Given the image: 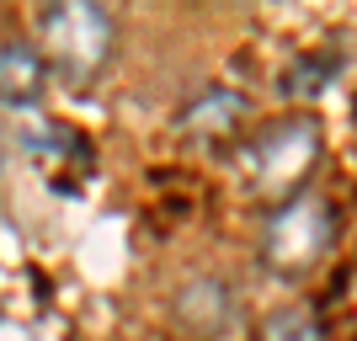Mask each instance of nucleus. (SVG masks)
Instances as JSON below:
<instances>
[{"instance_id": "obj_1", "label": "nucleus", "mask_w": 357, "mask_h": 341, "mask_svg": "<svg viewBox=\"0 0 357 341\" xmlns=\"http://www.w3.org/2000/svg\"><path fill=\"white\" fill-rule=\"evenodd\" d=\"M314 160H320V123L304 118V112H288V118L256 128L240 149V176H245V192L256 203H288L298 197V187L310 181Z\"/></svg>"}, {"instance_id": "obj_2", "label": "nucleus", "mask_w": 357, "mask_h": 341, "mask_svg": "<svg viewBox=\"0 0 357 341\" xmlns=\"http://www.w3.org/2000/svg\"><path fill=\"white\" fill-rule=\"evenodd\" d=\"M112 16L91 0H54L43 16H38V59L43 70H54L64 86H91L96 75L112 59Z\"/></svg>"}, {"instance_id": "obj_3", "label": "nucleus", "mask_w": 357, "mask_h": 341, "mask_svg": "<svg viewBox=\"0 0 357 341\" xmlns=\"http://www.w3.org/2000/svg\"><path fill=\"white\" fill-rule=\"evenodd\" d=\"M331 245H336V208L310 197V192H298V197L272 208L261 256L272 262V272H310Z\"/></svg>"}, {"instance_id": "obj_4", "label": "nucleus", "mask_w": 357, "mask_h": 341, "mask_svg": "<svg viewBox=\"0 0 357 341\" xmlns=\"http://www.w3.org/2000/svg\"><path fill=\"white\" fill-rule=\"evenodd\" d=\"M176 320L192 336H203V341H213V336H224V331L235 326V294L224 288L219 278H192L187 288L176 294Z\"/></svg>"}, {"instance_id": "obj_5", "label": "nucleus", "mask_w": 357, "mask_h": 341, "mask_svg": "<svg viewBox=\"0 0 357 341\" xmlns=\"http://www.w3.org/2000/svg\"><path fill=\"white\" fill-rule=\"evenodd\" d=\"M48 86V70L27 38H6L0 43V107H32Z\"/></svg>"}, {"instance_id": "obj_6", "label": "nucleus", "mask_w": 357, "mask_h": 341, "mask_svg": "<svg viewBox=\"0 0 357 341\" xmlns=\"http://www.w3.org/2000/svg\"><path fill=\"white\" fill-rule=\"evenodd\" d=\"M240 118H245V102H240L235 91H203L187 112H181V128L192 139H224V134H235L240 128Z\"/></svg>"}, {"instance_id": "obj_7", "label": "nucleus", "mask_w": 357, "mask_h": 341, "mask_svg": "<svg viewBox=\"0 0 357 341\" xmlns=\"http://www.w3.org/2000/svg\"><path fill=\"white\" fill-rule=\"evenodd\" d=\"M22 139H27V149H32V155H43L48 165L70 160V165H80V171L91 165V149H86V139L75 134V128H64V123H38V128H27Z\"/></svg>"}, {"instance_id": "obj_8", "label": "nucleus", "mask_w": 357, "mask_h": 341, "mask_svg": "<svg viewBox=\"0 0 357 341\" xmlns=\"http://www.w3.org/2000/svg\"><path fill=\"white\" fill-rule=\"evenodd\" d=\"M261 341H326V326H320L310 310L294 304V310H278L267 326H261Z\"/></svg>"}, {"instance_id": "obj_9", "label": "nucleus", "mask_w": 357, "mask_h": 341, "mask_svg": "<svg viewBox=\"0 0 357 341\" xmlns=\"http://www.w3.org/2000/svg\"><path fill=\"white\" fill-rule=\"evenodd\" d=\"M0 176H6V123H0Z\"/></svg>"}]
</instances>
